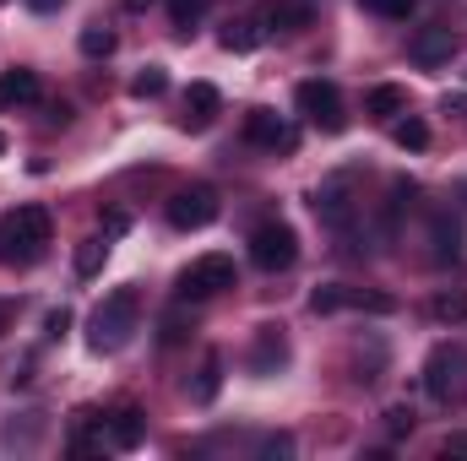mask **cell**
Segmentation results:
<instances>
[{"mask_svg":"<svg viewBox=\"0 0 467 461\" xmlns=\"http://www.w3.org/2000/svg\"><path fill=\"white\" fill-rule=\"evenodd\" d=\"M99 229L109 233V239H119V233H130V212H119V207H109V212L99 218Z\"/></svg>","mask_w":467,"mask_h":461,"instance_id":"cell-28","label":"cell"},{"mask_svg":"<svg viewBox=\"0 0 467 461\" xmlns=\"http://www.w3.org/2000/svg\"><path fill=\"white\" fill-rule=\"evenodd\" d=\"M218 391H223V353H207V358H202V374H196V385H191V402L207 407Z\"/></svg>","mask_w":467,"mask_h":461,"instance_id":"cell-18","label":"cell"},{"mask_svg":"<svg viewBox=\"0 0 467 461\" xmlns=\"http://www.w3.org/2000/svg\"><path fill=\"white\" fill-rule=\"evenodd\" d=\"M294 104H299V115L310 119V125H321V130H343L348 115H343V93H337V82H327V77H310V82H299L294 87Z\"/></svg>","mask_w":467,"mask_h":461,"instance_id":"cell-5","label":"cell"},{"mask_svg":"<svg viewBox=\"0 0 467 461\" xmlns=\"http://www.w3.org/2000/svg\"><path fill=\"white\" fill-rule=\"evenodd\" d=\"M288 364V343L277 326H261L255 332V347H250V374H277Z\"/></svg>","mask_w":467,"mask_h":461,"instance_id":"cell-12","label":"cell"},{"mask_svg":"<svg viewBox=\"0 0 467 461\" xmlns=\"http://www.w3.org/2000/svg\"><path fill=\"white\" fill-rule=\"evenodd\" d=\"M310 207H316V218L327 223V229H348L353 223V196H348V174H337V179H327L316 196H310Z\"/></svg>","mask_w":467,"mask_h":461,"instance_id":"cell-11","label":"cell"},{"mask_svg":"<svg viewBox=\"0 0 467 461\" xmlns=\"http://www.w3.org/2000/svg\"><path fill=\"white\" fill-rule=\"evenodd\" d=\"M364 115H369V119H397V115H408V93H402L397 82H380V87H369V98H364Z\"/></svg>","mask_w":467,"mask_h":461,"instance_id":"cell-17","label":"cell"},{"mask_svg":"<svg viewBox=\"0 0 467 461\" xmlns=\"http://www.w3.org/2000/svg\"><path fill=\"white\" fill-rule=\"evenodd\" d=\"M234 288V255H196L180 277H174V293L180 299H213V293H223Z\"/></svg>","mask_w":467,"mask_h":461,"instance_id":"cell-4","label":"cell"},{"mask_svg":"<svg viewBox=\"0 0 467 461\" xmlns=\"http://www.w3.org/2000/svg\"><path fill=\"white\" fill-rule=\"evenodd\" d=\"M169 223H174L180 233L218 223V190H213V185H191V190H174V201H169Z\"/></svg>","mask_w":467,"mask_h":461,"instance_id":"cell-7","label":"cell"},{"mask_svg":"<svg viewBox=\"0 0 467 461\" xmlns=\"http://www.w3.org/2000/svg\"><path fill=\"white\" fill-rule=\"evenodd\" d=\"M163 87H169V71L163 66H147V71H136L130 98H163Z\"/></svg>","mask_w":467,"mask_h":461,"instance_id":"cell-26","label":"cell"},{"mask_svg":"<svg viewBox=\"0 0 467 461\" xmlns=\"http://www.w3.org/2000/svg\"><path fill=\"white\" fill-rule=\"evenodd\" d=\"M44 332H49V337L60 343V337L71 332V310H49V321H44Z\"/></svg>","mask_w":467,"mask_h":461,"instance_id":"cell-30","label":"cell"},{"mask_svg":"<svg viewBox=\"0 0 467 461\" xmlns=\"http://www.w3.org/2000/svg\"><path fill=\"white\" fill-rule=\"evenodd\" d=\"M294 451V440L288 435H272V440H261V456H288Z\"/></svg>","mask_w":467,"mask_h":461,"instance_id":"cell-31","label":"cell"},{"mask_svg":"<svg viewBox=\"0 0 467 461\" xmlns=\"http://www.w3.org/2000/svg\"><path fill=\"white\" fill-rule=\"evenodd\" d=\"M207 5H213V0H169V22H174V33H191V27L207 16Z\"/></svg>","mask_w":467,"mask_h":461,"instance_id":"cell-24","label":"cell"},{"mask_svg":"<svg viewBox=\"0 0 467 461\" xmlns=\"http://www.w3.org/2000/svg\"><path fill=\"white\" fill-rule=\"evenodd\" d=\"M104 261H109V233H99V239H82V244H77V277H99V271H104Z\"/></svg>","mask_w":467,"mask_h":461,"instance_id":"cell-21","label":"cell"},{"mask_svg":"<svg viewBox=\"0 0 467 461\" xmlns=\"http://www.w3.org/2000/svg\"><path fill=\"white\" fill-rule=\"evenodd\" d=\"M451 55H457V33H451V27H419L413 44H408V60L424 66V71L451 66Z\"/></svg>","mask_w":467,"mask_h":461,"instance_id":"cell-10","label":"cell"},{"mask_svg":"<svg viewBox=\"0 0 467 461\" xmlns=\"http://www.w3.org/2000/svg\"><path fill=\"white\" fill-rule=\"evenodd\" d=\"M27 5H33V11H60L66 0H27Z\"/></svg>","mask_w":467,"mask_h":461,"instance_id":"cell-35","label":"cell"},{"mask_svg":"<svg viewBox=\"0 0 467 461\" xmlns=\"http://www.w3.org/2000/svg\"><path fill=\"white\" fill-rule=\"evenodd\" d=\"M77 44H82L88 60H109V55H115V33H109V27H82Z\"/></svg>","mask_w":467,"mask_h":461,"instance_id":"cell-25","label":"cell"},{"mask_svg":"<svg viewBox=\"0 0 467 461\" xmlns=\"http://www.w3.org/2000/svg\"><path fill=\"white\" fill-rule=\"evenodd\" d=\"M441 451H446V456H467V435H451V440H446Z\"/></svg>","mask_w":467,"mask_h":461,"instance_id":"cell-34","label":"cell"},{"mask_svg":"<svg viewBox=\"0 0 467 461\" xmlns=\"http://www.w3.org/2000/svg\"><path fill=\"white\" fill-rule=\"evenodd\" d=\"M310 310L316 315H332V310H369V315H391L397 299L391 293H358V288H316L310 293Z\"/></svg>","mask_w":467,"mask_h":461,"instance_id":"cell-8","label":"cell"},{"mask_svg":"<svg viewBox=\"0 0 467 461\" xmlns=\"http://www.w3.org/2000/svg\"><path fill=\"white\" fill-rule=\"evenodd\" d=\"M38 71L16 66V71H0V109H22V104H38Z\"/></svg>","mask_w":467,"mask_h":461,"instance_id":"cell-14","label":"cell"},{"mask_svg":"<svg viewBox=\"0 0 467 461\" xmlns=\"http://www.w3.org/2000/svg\"><path fill=\"white\" fill-rule=\"evenodd\" d=\"M136 315H141V293L136 288H115L93 310V337H88V347L93 353H119V347L130 343V332H136Z\"/></svg>","mask_w":467,"mask_h":461,"instance_id":"cell-2","label":"cell"},{"mask_svg":"<svg viewBox=\"0 0 467 461\" xmlns=\"http://www.w3.org/2000/svg\"><path fill=\"white\" fill-rule=\"evenodd\" d=\"M441 109H446V115H457V119H462V115H467V93H446V98H441Z\"/></svg>","mask_w":467,"mask_h":461,"instance_id":"cell-32","label":"cell"},{"mask_svg":"<svg viewBox=\"0 0 467 461\" xmlns=\"http://www.w3.org/2000/svg\"><path fill=\"white\" fill-rule=\"evenodd\" d=\"M218 109H223L218 87L213 82H191V93H185V130H207L218 119Z\"/></svg>","mask_w":467,"mask_h":461,"instance_id":"cell-13","label":"cell"},{"mask_svg":"<svg viewBox=\"0 0 467 461\" xmlns=\"http://www.w3.org/2000/svg\"><path fill=\"white\" fill-rule=\"evenodd\" d=\"M0 158H5V136H0Z\"/></svg>","mask_w":467,"mask_h":461,"instance_id":"cell-37","label":"cell"},{"mask_svg":"<svg viewBox=\"0 0 467 461\" xmlns=\"http://www.w3.org/2000/svg\"><path fill=\"white\" fill-rule=\"evenodd\" d=\"M147 5H152V0H125V11H147Z\"/></svg>","mask_w":467,"mask_h":461,"instance_id":"cell-36","label":"cell"},{"mask_svg":"<svg viewBox=\"0 0 467 461\" xmlns=\"http://www.w3.org/2000/svg\"><path fill=\"white\" fill-rule=\"evenodd\" d=\"M244 141L250 147H266V152H294L299 147V130L283 115H272V109H250L244 115Z\"/></svg>","mask_w":467,"mask_h":461,"instance_id":"cell-9","label":"cell"},{"mask_svg":"<svg viewBox=\"0 0 467 461\" xmlns=\"http://www.w3.org/2000/svg\"><path fill=\"white\" fill-rule=\"evenodd\" d=\"M391 141H397V147H402V152H424V147H430V125H424V119H397V125H391Z\"/></svg>","mask_w":467,"mask_h":461,"instance_id":"cell-22","label":"cell"},{"mask_svg":"<svg viewBox=\"0 0 467 461\" xmlns=\"http://www.w3.org/2000/svg\"><path fill=\"white\" fill-rule=\"evenodd\" d=\"M261 22H272L277 33H299V27L310 22V0H272Z\"/></svg>","mask_w":467,"mask_h":461,"instance_id":"cell-19","label":"cell"},{"mask_svg":"<svg viewBox=\"0 0 467 461\" xmlns=\"http://www.w3.org/2000/svg\"><path fill=\"white\" fill-rule=\"evenodd\" d=\"M358 5H364V11H375V16H386V22H408L419 0H358Z\"/></svg>","mask_w":467,"mask_h":461,"instance_id":"cell-27","label":"cell"},{"mask_svg":"<svg viewBox=\"0 0 467 461\" xmlns=\"http://www.w3.org/2000/svg\"><path fill=\"white\" fill-rule=\"evenodd\" d=\"M250 261L261 271H288L299 261V233L288 229V223H261V229L250 233Z\"/></svg>","mask_w":467,"mask_h":461,"instance_id":"cell-6","label":"cell"},{"mask_svg":"<svg viewBox=\"0 0 467 461\" xmlns=\"http://www.w3.org/2000/svg\"><path fill=\"white\" fill-rule=\"evenodd\" d=\"M11 321H16V304H11V299H0V337L11 332Z\"/></svg>","mask_w":467,"mask_h":461,"instance_id":"cell-33","label":"cell"},{"mask_svg":"<svg viewBox=\"0 0 467 461\" xmlns=\"http://www.w3.org/2000/svg\"><path fill=\"white\" fill-rule=\"evenodd\" d=\"M424 391L435 402H457L467 391V347L462 343H441L424 358Z\"/></svg>","mask_w":467,"mask_h":461,"instance_id":"cell-3","label":"cell"},{"mask_svg":"<svg viewBox=\"0 0 467 461\" xmlns=\"http://www.w3.org/2000/svg\"><path fill=\"white\" fill-rule=\"evenodd\" d=\"M430 315H435L441 326H457V321H467V293H435V299H430Z\"/></svg>","mask_w":467,"mask_h":461,"instance_id":"cell-23","label":"cell"},{"mask_svg":"<svg viewBox=\"0 0 467 461\" xmlns=\"http://www.w3.org/2000/svg\"><path fill=\"white\" fill-rule=\"evenodd\" d=\"M261 38H266L261 16H239V22H229V27L218 33V44H223L229 55H250V49H261Z\"/></svg>","mask_w":467,"mask_h":461,"instance_id":"cell-16","label":"cell"},{"mask_svg":"<svg viewBox=\"0 0 467 461\" xmlns=\"http://www.w3.org/2000/svg\"><path fill=\"white\" fill-rule=\"evenodd\" d=\"M430 244H435V250H430L435 261H457V255H462V229H457V223L441 212V218L430 223Z\"/></svg>","mask_w":467,"mask_h":461,"instance_id":"cell-20","label":"cell"},{"mask_svg":"<svg viewBox=\"0 0 467 461\" xmlns=\"http://www.w3.org/2000/svg\"><path fill=\"white\" fill-rule=\"evenodd\" d=\"M49 233H55L49 212L33 207V201L16 207V212H5L0 218V266H33L49 250Z\"/></svg>","mask_w":467,"mask_h":461,"instance_id":"cell-1","label":"cell"},{"mask_svg":"<svg viewBox=\"0 0 467 461\" xmlns=\"http://www.w3.org/2000/svg\"><path fill=\"white\" fill-rule=\"evenodd\" d=\"M386 429L391 435H413V407H386Z\"/></svg>","mask_w":467,"mask_h":461,"instance_id":"cell-29","label":"cell"},{"mask_svg":"<svg viewBox=\"0 0 467 461\" xmlns=\"http://www.w3.org/2000/svg\"><path fill=\"white\" fill-rule=\"evenodd\" d=\"M141 435H147L141 407H130V402H125V407L109 413V446H115V451H136V446H141Z\"/></svg>","mask_w":467,"mask_h":461,"instance_id":"cell-15","label":"cell"}]
</instances>
